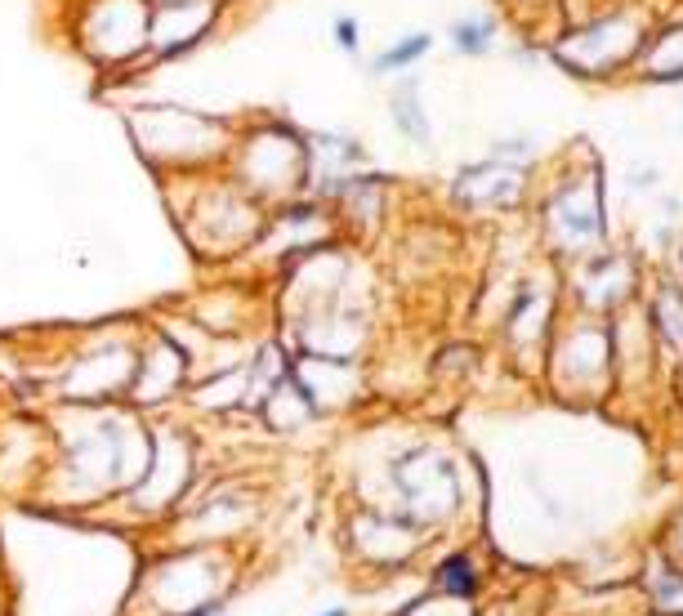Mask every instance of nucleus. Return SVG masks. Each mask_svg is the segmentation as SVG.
Listing matches in <instances>:
<instances>
[{"mask_svg": "<svg viewBox=\"0 0 683 616\" xmlns=\"http://www.w3.org/2000/svg\"><path fill=\"white\" fill-rule=\"evenodd\" d=\"M152 433L121 407H72V433L63 438V474L76 492L103 496L134 487L148 469Z\"/></svg>", "mask_w": 683, "mask_h": 616, "instance_id": "nucleus-1", "label": "nucleus"}, {"mask_svg": "<svg viewBox=\"0 0 683 616\" xmlns=\"http://www.w3.org/2000/svg\"><path fill=\"white\" fill-rule=\"evenodd\" d=\"M125 130L139 157L166 179L210 175L228 161L237 139L233 121L184 108V103H134L125 108Z\"/></svg>", "mask_w": 683, "mask_h": 616, "instance_id": "nucleus-2", "label": "nucleus"}, {"mask_svg": "<svg viewBox=\"0 0 683 616\" xmlns=\"http://www.w3.org/2000/svg\"><path fill=\"white\" fill-rule=\"evenodd\" d=\"M228 179L242 184L259 206H282V201L304 197L309 184V148L304 134L291 121H250L237 130L233 152H228Z\"/></svg>", "mask_w": 683, "mask_h": 616, "instance_id": "nucleus-3", "label": "nucleus"}, {"mask_svg": "<svg viewBox=\"0 0 683 616\" xmlns=\"http://www.w3.org/2000/svg\"><path fill=\"white\" fill-rule=\"evenodd\" d=\"M648 36H652L648 5L630 0V5H612V9H603V14H590V18H581V23H572L563 36H554L550 54L572 76L608 81V76L639 63Z\"/></svg>", "mask_w": 683, "mask_h": 616, "instance_id": "nucleus-4", "label": "nucleus"}, {"mask_svg": "<svg viewBox=\"0 0 683 616\" xmlns=\"http://www.w3.org/2000/svg\"><path fill=\"white\" fill-rule=\"evenodd\" d=\"M184 184L197 192V197L179 210L184 233L197 255L228 259V255H242V250L259 242L268 206H259L242 184H233L228 175H188Z\"/></svg>", "mask_w": 683, "mask_h": 616, "instance_id": "nucleus-5", "label": "nucleus"}, {"mask_svg": "<svg viewBox=\"0 0 683 616\" xmlns=\"http://www.w3.org/2000/svg\"><path fill=\"white\" fill-rule=\"evenodd\" d=\"M148 23V0H76L67 36L85 63L112 76L148 63Z\"/></svg>", "mask_w": 683, "mask_h": 616, "instance_id": "nucleus-6", "label": "nucleus"}, {"mask_svg": "<svg viewBox=\"0 0 683 616\" xmlns=\"http://www.w3.org/2000/svg\"><path fill=\"white\" fill-rule=\"evenodd\" d=\"M541 233L550 255L581 264V259L608 250V210H603L599 170H567L541 201Z\"/></svg>", "mask_w": 683, "mask_h": 616, "instance_id": "nucleus-7", "label": "nucleus"}, {"mask_svg": "<svg viewBox=\"0 0 683 616\" xmlns=\"http://www.w3.org/2000/svg\"><path fill=\"white\" fill-rule=\"evenodd\" d=\"M545 367H550V384L572 402L599 398L612 380V331L603 317L576 313L567 326H554V340L545 349Z\"/></svg>", "mask_w": 683, "mask_h": 616, "instance_id": "nucleus-8", "label": "nucleus"}, {"mask_svg": "<svg viewBox=\"0 0 683 616\" xmlns=\"http://www.w3.org/2000/svg\"><path fill=\"white\" fill-rule=\"evenodd\" d=\"M389 483H393V492H398V514H407L416 527L447 523L460 509L456 460L442 447H429V442H416V447H407L402 456H393Z\"/></svg>", "mask_w": 683, "mask_h": 616, "instance_id": "nucleus-9", "label": "nucleus"}, {"mask_svg": "<svg viewBox=\"0 0 683 616\" xmlns=\"http://www.w3.org/2000/svg\"><path fill=\"white\" fill-rule=\"evenodd\" d=\"M139 344L134 335H103L90 349L72 353V362L59 375V393L67 407H108L130 393L134 367H139Z\"/></svg>", "mask_w": 683, "mask_h": 616, "instance_id": "nucleus-10", "label": "nucleus"}, {"mask_svg": "<svg viewBox=\"0 0 683 616\" xmlns=\"http://www.w3.org/2000/svg\"><path fill=\"white\" fill-rule=\"evenodd\" d=\"M527 184H532L527 166H509V161L483 157L451 179V201H456L460 210H469V215H505V210L523 206Z\"/></svg>", "mask_w": 683, "mask_h": 616, "instance_id": "nucleus-11", "label": "nucleus"}, {"mask_svg": "<svg viewBox=\"0 0 683 616\" xmlns=\"http://www.w3.org/2000/svg\"><path fill=\"white\" fill-rule=\"evenodd\" d=\"M634 286H639V268H634V255H621V250H599V255L581 259L572 277L576 308L590 317H612L630 308Z\"/></svg>", "mask_w": 683, "mask_h": 616, "instance_id": "nucleus-12", "label": "nucleus"}, {"mask_svg": "<svg viewBox=\"0 0 683 616\" xmlns=\"http://www.w3.org/2000/svg\"><path fill=\"white\" fill-rule=\"evenodd\" d=\"M224 18V0H179V5H152L148 23V63H166L197 50Z\"/></svg>", "mask_w": 683, "mask_h": 616, "instance_id": "nucleus-13", "label": "nucleus"}, {"mask_svg": "<svg viewBox=\"0 0 683 616\" xmlns=\"http://www.w3.org/2000/svg\"><path fill=\"white\" fill-rule=\"evenodd\" d=\"M188 371H192V362H188V353L179 349V340H170L166 331H152L148 340L139 344V367H134L125 402H134V407H166L188 384Z\"/></svg>", "mask_w": 683, "mask_h": 616, "instance_id": "nucleus-14", "label": "nucleus"}, {"mask_svg": "<svg viewBox=\"0 0 683 616\" xmlns=\"http://www.w3.org/2000/svg\"><path fill=\"white\" fill-rule=\"evenodd\" d=\"M304 148H309V184H304V197H313V201H331L344 179L367 170V148H362L353 134L317 130V134H304Z\"/></svg>", "mask_w": 683, "mask_h": 616, "instance_id": "nucleus-15", "label": "nucleus"}, {"mask_svg": "<svg viewBox=\"0 0 683 616\" xmlns=\"http://www.w3.org/2000/svg\"><path fill=\"white\" fill-rule=\"evenodd\" d=\"M505 340L514 353H545L554 340V291L527 277L505 313Z\"/></svg>", "mask_w": 683, "mask_h": 616, "instance_id": "nucleus-16", "label": "nucleus"}, {"mask_svg": "<svg viewBox=\"0 0 683 616\" xmlns=\"http://www.w3.org/2000/svg\"><path fill=\"white\" fill-rule=\"evenodd\" d=\"M648 326H652V340H657V353L666 349L670 358H683V286L675 277L657 282V291H652Z\"/></svg>", "mask_w": 683, "mask_h": 616, "instance_id": "nucleus-17", "label": "nucleus"}, {"mask_svg": "<svg viewBox=\"0 0 683 616\" xmlns=\"http://www.w3.org/2000/svg\"><path fill=\"white\" fill-rule=\"evenodd\" d=\"M634 67H639L643 81L683 85V23H670V27H661V32H652Z\"/></svg>", "mask_w": 683, "mask_h": 616, "instance_id": "nucleus-18", "label": "nucleus"}, {"mask_svg": "<svg viewBox=\"0 0 683 616\" xmlns=\"http://www.w3.org/2000/svg\"><path fill=\"white\" fill-rule=\"evenodd\" d=\"M389 117L398 125V134L416 148H429L434 143V125H429V112L420 103V81L416 76H393V90H389Z\"/></svg>", "mask_w": 683, "mask_h": 616, "instance_id": "nucleus-19", "label": "nucleus"}, {"mask_svg": "<svg viewBox=\"0 0 683 616\" xmlns=\"http://www.w3.org/2000/svg\"><path fill=\"white\" fill-rule=\"evenodd\" d=\"M643 590H648V603L657 616H683V563L670 558L666 550H657L643 567Z\"/></svg>", "mask_w": 683, "mask_h": 616, "instance_id": "nucleus-20", "label": "nucleus"}, {"mask_svg": "<svg viewBox=\"0 0 683 616\" xmlns=\"http://www.w3.org/2000/svg\"><path fill=\"white\" fill-rule=\"evenodd\" d=\"M434 590L442 594V599H474L478 590H483V572H478L474 554L465 550H451L447 558H438L434 567Z\"/></svg>", "mask_w": 683, "mask_h": 616, "instance_id": "nucleus-21", "label": "nucleus"}, {"mask_svg": "<svg viewBox=\"0 0 683 616\" xmlns=\"http://www.w3.org/2000/svg\"><path fill=\"white\" fill-rule=\"evenodd\" d=\"M434 50V36L429 32H402L393 45H384L371 59V76H407L425 54Z\"/></svg>", "mask_w": 683, "mask_h": 616, "instance_id": "nucleus-22", "label": "nucleus"}, {"mask_svg": "<svg viewBox=\"0 0 683 616\" xmlns=\"http://www.w3.org/2000/svg\"><path fill=\"white\" fill-rule=\"evenodd\" d=\"M496 32H500V23L492 14H465L447 27V41H451V50L465 54V59H483V54L496 50Z\"/></svg>", "mask_w": 683, "mask_h": 616, "instance_id": "nucleus-23", "label": "nucleus"}, {"mask_svg": "<svg viewBox=\"0 0 683 616\" xmlns=\"http://www.w3.org/2000/svg\"><path fill=\"white\" fill-rule=\"evenodd\" d=\"M331 41L340 45V50L349 54V59H358V54H362V23H358L353 14H340V18L331 23Z\"/></svg>", "mask_w": 683, "mask_h": 616, "instance_id": "nucleus-24", "label": "nucleus"}, {"mask_svg": "<svg viewBox=\"0 0 683 616\" xmlns=\"http://www.w3.org/2000/svg\"><path fill=\"white\" fill-rule=\"evenodd\" d=\"M661 550H666L670 558H679V563H683V514L675 518V523H670V532H666V545H661Z\"/></svg>", "mask_w": 683, "mask_h": 616, "instance_id": "nucleus-25", "label": "nucleus"}, {"mask_svg": "<svg viewBox=\"0 0 683 616\" xmlns=\"http://www.w3.org/2000/svg\"><path fill=\"white\" fill-rule=\"evenodd\" d=\"M675 282L683 286V237H679V246H675Z\"/></svg>", "mask_w": 683, "mask_h": 616, "instance_id": "nucleus-26", "label": "nucleus"}, {"mask_svg": "<svg viewBox=\"0 0 683 616\" xmlns=\"http://www.w3.org/2000/svg\"><path fill=\"white\" fill-rule=\"evenodd\" d=\"M317 616H349L344 608H326V612H317Z\"/></svg>", "mask_w": 683, "mask_h": 616, "instance_id": "nucleus-27", "label": "nucleus"}, {"mask_svg": "<svg viewBox=\"0 0 683 616\" xmlns=\"http://www.w3.org/2000/svg\"><path fill=\"white\" fill-rule=\"evenodd\" d=\"M148 5H179V0H148Z\"/></svg>", "mask_w": 683, "mask_h": 616, "instance_id": "nucleus-28", "label": "nucleus"}]
</instances>
